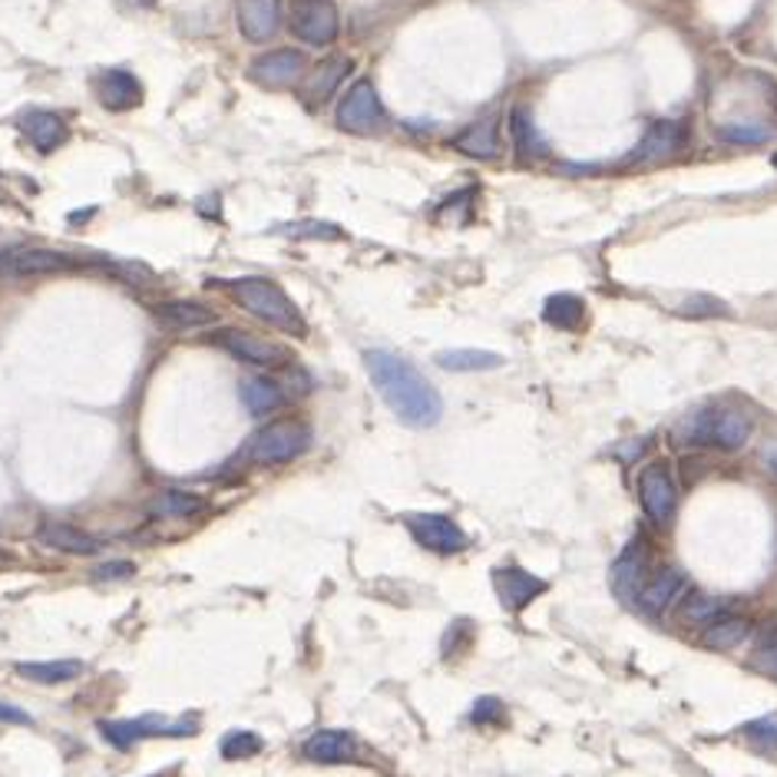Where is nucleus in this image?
I'll return each instance as SVG.
<instances>
[{
  "label": "nucleus",
  "mask_w": 777,
  "mask_h": 777,
  "mask_svg": "<svg viewBox=\"0 0 777 777\" xmlns=\"http://www.w3.org/2000/svg\"><path fill=\"white\" fill-rule=\"evenodd\" d=\"M364 368L371 384L378 387V394L384 397V404L410 427H433L443 414L440 394L433 391V384L401 355L391 351H364Z\"/></svg>",
  "instance_id": "1"
},
{
  "label": "nucleus",
  "mask_w": 777,
  "mask_h": 777,
  "mask_svg": "<svg viewBox=\"0 0 777 777\" xmlns=\"http://www.w3.org/2000/svg\"><path fill=\"white\" fill-rule=\"evenodd\" d=\"M226 291L232 295V301L239 308H246L259 321L272 324L275 331H282V335L304 338V318H301L298 304L288 298V291H282V285L268 282V278H236V282H226Z\"/></svg>",
  "instance_id": "2"
},
{
  "label": "nucleus",
  "mask_w": 777,
  "mask_h": 777,
  "mask_svg": "<svg viewBox=\"0 0 777 777\" xmlns=\"http://www.w3.org/2000/svg\"><path fill=\"white\" fill-rule=\"evenodd\" d=\"M679 433L695 447L741 451L751 437V417L731 404H705L689 420H682Z\"/></svg>",
  "instance_id": "3"
},
{
  "label": "nucleus",
  "mask_w": 777,
  "mask_h": 777,
  "mask_svg": "<svg viewBox=\"0 0 777 777\" xmlns=\"http://www.w3.org/2000/svg\"><path fill=\"white\" fill-rule=\"evenodd\" d=\"M311 447V427L304 420L285 417L275 423H265L249 443H246V457L259 467H278L288 464L295 457H301Z\"/></svg>",
  "instance_id": "4"
},
{
  "label": "nucleus",
  "mask_w": 777,
  "mask_h": 777,
  "mask_svg": "<svg viewBox=\"0 0 777 777\" xmlns=\"http://www.w3.org/2000/svg\"><path fill=\"white\" fill-rule=\"evenodd\" d=\"M638 500L645 516L655 526H669L676 519L679 510V487L672 480V467L665 461H652L645 464V470L638 474Z\"/></svg>",
  "instance_id": "5"
},
{
  "label": "nucleus",
  "mask_w": 777,
  "mask_h": 777,
  "mask_svg": "<svg viewBox=\"0 0 777 777\" xmlns=\"http://www.w3.org/2000/svg\"><path fill=\"white\" fill-rule=\"evenodd\" d=\"M335 123L345 133H358V136H374L384 130V106H381V96L371 80H358L345 93V99L338 103Z\"/></svg>",
  "instance_id": "6"
},
{
  "label": "nucleus",
  "mask_w": 777,
  "mask_h": 777,
  "mask_svg": "<svg viewBox=\"0 0 777 777\" xmlns=\"http://www.w3.org/2000/svg\"><path fill=\"white\" fill-rule=\"evenodd\" d=\"M404 526L423 549L437 552V557H457L461 549H467V533L443 513H407Z\"/></svg>",
  "instance_id": "7"
},
{
  "label": "nucleus",
  "mask_w": 777,
  "mask_h": 777,
  "mask_svg": "<svg viewBox=\"0 0 777 777\" xmlns=\"http://www.w3.org/2000/svg\"><path fill=\"white\" fill-rule=\"evenodd\" d=\"M291 31L298 40L311 47H324L338 37V8L331 4V0H295Z\"/></svg>",
  "instance_id": "8"
},
{
  "label": "nucleus",
  "mask_w": 777,
  "mask_h": 777,
  "mask_svg": "<svg viewBox=\"0 0 777 777\" xmlns=\"http://www.w3.org/2000/svg\"><path fill=\"white\" fill-rule=\"evenodd\" d=\"M212 342L218 348H226L232 358H239L246 364H255V368H278V364L288 361L282 345H272L259 335H249V331H242V327H222V331H215Z\"/></svg>",
  "instance_id": "9"
},
{
  "label": "nucleus",
  "mask_w": 777,
  "mask_h": 777,
  "mask_svg": "<svg viewBox=\"0 0 777 777\" xmlns=\"http://www.w3.org/2000/svg\"><path fill=\"white\" fill-rule=\"evenodd\" d=\"M99 731L106 734L109 744L130 748V744H136V741H143V738H153V734H186V731H192V725H179V728H176V725H169L166 715L150 712V715L130 718V721H103Z\"/></svg>",
  "instance_id": "10"
},
{
  "label": "nucleus",
  "mask_w": 777,
  "mask_h": 777,
  "mask_svg": "<svg viewBox=\"0 0 777 777\" xmlns=\"http://www.w3.org/2000/svg\"><path fill=\"white\" fill-rule=\"evenodd\" d=\"M70 268V255L57 252V249H11L0 252V275H47V272H60Z\"/></svg>",
  "instance_id": "11"
},
{
  "label": "nucleus",
  "mask_w": 777,
  "mask_h": 777,
  "mask_svg": "<svg viewBox=\"0 0 777 777\" xmlns=\"http://www.w3.org/2000/svg\"><path fill=\"white\" fill-rule=\"evenodd\" d=\"M682 593H685V576L672 566H661L655 576L645 579V586L638 593V612L661 615L665 609H672L679 602Z\"/></svg>",
  "instance_id": "12"
},
{
  "label": "nucleus",
  "mask_w": 777,
  "mask_h": 777,
  "mask_svg": "<svg viewBox=\"0 0 777 777\" xmlns=\"http://www.w3.org/2000/svg\"><path fill=\"white\" fill-rule=\"evenodd\" d=\"M493 589H497L500 602H503L510 612H523L539 593H546V583L536 579L533 573L519 570V566H506V570H497V573H493Z\"/></svg>",
  "instance_id": "13"
},
{
  "label": "nucleus",
  "mask_w": 777,
  "mask_h": 777,
  "mask_svg": "<svg viewBox=\"0 0 777 777\" xmlns=\"http://www.w3.org/2000/svg\"><path fill=\"white\" fill-rule=\"evenodd\" d=\"M351 73V60H345V57H338V60H321L304 80H301V89H298V96L311 106V109H318V106H324L331 96H335V89L342 86V80Z\"/></svg>",
  "instance_id": "14"
},
{
  "label": "nucleus",
  "mask_w": 777,
  "mask_h": 777,
  "mask_svg": "<svg viewBox=\"0 0 777 777\" xmlns=\"http://www.w3.org/2000/svg\"><path fill=\"white\" fill-rule=\"evenodd\" d=\"M645 586V552L638 542L625 546V552L612 566V593L622 599L629 609H638V593Z\"/></svg>",
  "instance_id": "15"
},
{
  "label": "nucleus",
  "mask_w": 777,
  "mask_h": 777,
  "mask_svg": "<svg viewBox=\"0 0 777 777\" xmlns=\"http://www.w3.org/2000/svg\"><path fill=\"white\" fill-rule=\"evenodd\" d=\"M239 27L252 44L272 40L282 27V0H239Z\"/></svg>",
  "instance_id": "16"
},
{
  "label": "nucleus",
  "mask_w": 777,
  "mask_h": 777,
  "mask_svg": "<svg viewBox=\"0 0 777 777\" xmlns=\"http://www.w3.org/2000/svg\"><path fill=\"white\" fill-rule=\"evenodd\" d=\"M685 143V127L676 120H658L648 127V133L642 136V143L635 146L632 159L635 163H661V159H672Z\"/></svg>",
  "instance_id": "17"
},
{
  "label": "nucleus",
  "mask_w": 777,
  "mask_h": 777,
  "mask_svg": "<svg viewBox=\"0 0 777 777\" xmlns=\"http://www.w3.org/2000/svg\"><path fill=\"white\" fill-rule=\"evenodd\" d=\"M301 67H304V53L285 47V50H272V53H262L252 67H249V76L262 86H291L298 76H301Z\"/></svg>",
  "instance_id": "18"
},
{
  "label": "nucleus",
  "mask_w": 777,
  "mask_h": 777,
  "mask_svg": "<svg viewBox=\"0 0 777 777\" xmlns=\"http://www.w3.org/2000/svg\"><path fill=\"white\" fill-rule=\"evenodd\" d=\"M96 99L113 113H127L143 103V83L127 70H109L96 80Z\"/></svg>",
  "instance_id": "19"
},
{
  "label": "nucleus",
  "mask_w": 777,
  "mask_h": 777,
  "mask_svg": "<svg viewBox=\"0 0 777 777\" xmlns=\"http://www.w3.org/2000/svg\"><path fill=\"white\" fill-rule=\"evenodd\" d=\"M301 754L314 764H348L355 761L358 754V741L355 734L348 731H335V728H327V731H314L304 744H301Z\"/></svg>",
  "instance_id": "20"
},
{
  "label": "nucleus",
  "mask_w": 777,
  "mask_h": 777,
  "mask_svg": "<svg viewBox=\"0 0 777 777\" xmlns=\"http://www.w3.org/2000/svg\"><path fill=\"white\" fill-rule=\"evenodd\" d=\"M40 542L57 552H67V557H96L103 549V542L96 536H89L86 529H80L73 523H44Z\"/></svg>",
  "instance_id": "21"
},
{
  "label": "nucleus",
  "mask_w": 777,
  "mask_h": 777,
  "mask_svg": "<svg viewBox=\"0 0 777 777\" xmlns=\"http://www.w3.org/2000/svg\"><path fill=\"white\" fill-rule=\"evenodd\" d=\"M21 133L34 143L37 153H53L67 140V123L47 109H27L21 117Z\"/></svg>",
  "instance_id": "22"
},
{
  "label": "nucleus",
  "mask_w": 777,
  "mask_h": 777,
  "mask_svg": "<svg viewBox=\"0 0 777 777\" xmlns=\"http://www.w3.org/2000/svg\"><path fill=\"white\" fill-rule=\"evenodd\" d=\"M510 136H513V150H516V159L519 163H536L549 153L542 133L536 130L533 123V113L526 106H513L510 109Z\"/></svg>",
  "instance_id": "23"
},
{
  "label": "nucleus",
  "mask_w": 777,
  "mask_h": 777,
  "mask_svg": "<svg viewBox=\"0 0 777 777\" xmlns=\"http://www.w3.org/2000/svg\"><path fill=\"white\" fill-rule=\"evenodd\" d=\"M748 635H751V619L725 612V615H718L715 622H708L702 629V645L715 648V652H731L741 642H748Z\"/></svg>",
  "instance_id": "24"
},
{
  "label": "nucleus",
  "mask_w": 777,
  "mask_h": 777,
  "mask_svg": "<svg viewBox=\"0 0 777 777\" xmlns=\"http://www.w3.org/2000/svg\"><path fill=\"white\" fill-rule=\"evenodd\" d=\"M239 394H242V404L249 414L255 417H268L272 410H278L288 397H285V387L275 384L272 378H246L239 384Z\"/></svg>",
  "instance_id": "25"
},
{
  "label": "nucleus",
  "mask_w": 777,
  "mask_h": 777,
  "mask_svg": "<svg viewBox=\"0 0 777 777\" xmlns=\"http://www.w3.org/2000/svg\"><path fill=\"white\" fill-rule=\"evenodd\" d=\"M153 314H156L166 327H179V331H186V327H205V324L215 321V311H212L208 304H202V301H189V298L156 304Z\"/></svg>",
  "instance_id": "26"
},
{
  "label": "nucleus",
  "mask_w": 777,
  "mask_h": 777,
  "mask_svg": "<svg viewBox=\"0 0 777 777\" xmlns=\"http://www.w3.org/2000/svg\"><path fill=\"white\" fill-rule=\"evenodd\" d=\"M17 676L40 682V685H60L76 676H83V661L76 658H50V661H17Z\"/></svg>",
  "instance_id": "27"
},
{
  "label": "nucleus",
  "mask_w": 777,
  "mask_h": 777,
  "mask_svg": "<svg viewBox=\"0 0 777 777\" xmlns=\"http://www.w3.org/2000/svg\"><path fill=\"white\" fill-rule=\"evenodd\" d=\"M454 146L464 153V156H474V159H497L500 156V133H497V123L493 120H480L474 127H467Z\"/></svg>",
  "instance_id": "28"
},
{
  "label": "nucleus",
  "mask_w": 777,
  "mask_h": 777,
  "mask_svg": "<svg viewBox=\"0 0 777 777\" xmlns=\"http://www.w3.org/2000/svg\"><path fill=\"white\" fill-rule=\"evenodd\" d=\"M542 321L552 324V327H566V331H576L583 321H586V304L579 295L573 291H560V295H549L546 304H542Z\"/></svg>",
  "instance_id": "29"
},
{
  "label": "nucleus",
  "mask_w": 777,
  "mask_h": 777,
  "mask_svg": "<svg viewBox=\"0 0 777 777\" xmlns=\"http://www.w3.org/2000/svg\"><path fill=\"white\" fill-rule=\"evenodd\" d=\"M437 364L443 371H454V374H474V371H487V368H500L503 358L483 348H454V351H440Z\"/></svg>",
  "instance_id": "30"
},
{
  "label": "nucleus",
  "mask_w": 777,
  "mask_h": 777,
  "mask_svg": "<svg viewBox=\"0 0 777 777\" xmlns=\"http://www.w3.org/2000/svg\"><path fill=\"white\" fill-rule=\"evenodd\" d=\"M199 510H202V500L192 493H182V490H166V493L153 497V503H150V513L159 519H182Z\"/></svg>",
  "instance_id": "31"
},
{
  "label": "nucleus",
  "mask_w": 777,
  "mask_h": 777,
  "mask_svg": "<svg viewBox=\"0 0 777 777\" xmlns=\"http://www.w3.org/2000/svg\"><path fill=\"white\" fill-rule=\"evenodd\" d=\"M718 615H725V606H721V599H715V596L695 593L689 602H682V622H685V625H708V622H715Z\"/></svg>",
  "instance_id": "32"
},
{
  "label": "nucleus",
  "mask_w": 777,
  "mask_h": 777,
  "mask_svg": "<svg viewBox=\"0 0 777 777\" xmlns=\"http://www.w3.org/2000/svg\"><path fill=\"white\" fill-rule=\"evenodd\" d=\"M774 133H770V127H764V123H728V127H721V140H728V143H738V146H761V143H767Z\"/></svg>",
  "instance_id": "33"
},
{
  "label": "nucleus",
  "mask_w": 777,
  "mask_h": 777,
  "mask_svg": "<svg viewBox=\"0 0 777 777\" xmlns=\"http://www.w3.org/2000/svg\"><path fill=\"white\" fill-rule=\"evenodd\" d=\"M222 757H229V761H242V757H252L262 751V738L255 731H232L226 741H222Z\"/></svg>",
  "instance_id": "34"
},
{
  "label": "nucleus",
  "mask_w": 777,
  "mask_h": 777,
  "mask_svg": "<svg viewBox=\"0 0 777 777\" xmlns=\"http://www.w3.org/2000/svg\"><path fill=\"white\" fill-rule=\"evenodd\" d=\"M682 314H689V318H721V314H728V304L725 301H718L715 295H692V298H685L682 301Z\"/></svg>",
  "instance_id": "35"
},
{
  "label": "nucleus",
  "mask_w": 777,
  "mask_h": 777,
  "mask_svg": "<svg viewBox=\"0 0 777 777\" xmlns=\"http://www.w3.org/2000/svg\"><path fill=\"white\" fill-rule=\"evenodd\" d=\"M744 734L761 744V748H777V712L774 715H764L751 725H744Z\"/></svg>",
  "instance_id": "36"
},
{
  "label": "nucleus",
  "mask_w": 777,
  "mask_h": 777,
  "mask_svg": "<svg viewBox=\"0 0 777 777\" xmlns=\"http://www.w3.org/2000/svg\"><path fill=\"white\" fill-rule=\"evenodd\" d=\"M751 665H754L757 672H764L767 679H777V642L761 645V648L751 655Z\"/></svg>",
  "instance_id": "37"
},
{
  "label": "nucleus",
  "mask_w": 777,
  "mask_h": 777,
  "mask_svg": "<svg viewBox=\"0 0 777 777\" xmlns=\"http://www.w3.org/2000/svg\"><path fill=\"white\" fill-rule=\"evenodd\" d=\"M127 576H133L130 563H106L93 570V579H127Z\"/></svg>",
  "instance_id": "38"
},
{
  "label": "nucleus",
  "mask_w": 777,
  "mask_h": 777,
  "mask_svg": "<svg viewBox=\"0 0 777 777\" xmlns=\"http://www.w3.org/2000/svg\"><path fill=\"white\" fill-rule=\"evenodd\" d=\"M0 721H11V725H31V715L17 705L0 702Z\"/></svg>",
  "instance_id": "39"
},
{
  "label": "nucleus",
  "mask_w": 777,
  "mask_h": 777,
  "mask_svg": "<svg viewBox=\"0 0 777 777\" xmlns=\"http://www.w3.org/2000/svg\"><path fill=\"white\" fill-rule=\"evenodd\" d=\"M757 457H761V464L777 477V440H764L761 451H757Z\"/></svg>",
  "instance_id": "40"
},
{
  "label": "nucleus",
  "mask_w": 777,
  "mask_h": 777,
  "mask_svg": "<svg viewBox=\"0 0 777 777\" xmlns=\"http://www.w3.org/2000/svg\"><path fill=\"white\" fill-rule=\"evenodd\" d=\"M638 447H645V440H629V443H622V461H632V457L638 454Z\"/></svg>",
  "instance_id": "41"
},
{
  "label": "nucleus",
  "mask_w": 777,
  "mask_h": 777,
  "mask_svg": "<svg viewBox=\"0 0 777 777\" xmlns=\"http://www.w3.org/2000/svg\"><path fill=\"white\" fill-rule=\"evenodd\" d=\"M0 563H4V549H0Z\"/></svg>",
  "instance_id": "42"
},
{
  "label": "nucleus",
  "mask_w": 777,
  "mask_h": 777,
  "mask_svg": "<svg viewBox=\"0 0 777 777\" xmlns=\"http://www.w3.org/2000/svg\"><path fill=\"white\" fill-rule=\"evenodd\" d=\"M153 777H169V774H153Z\"/></svg>",
  "instance_id": "43"
},
{
  "label": "nucleus",
  "mask_w": 777,
  "mask_h": 777,
  "mask_svg": "<svg viewBox=\"0 0 777 777\" xmlns=\"http://www.w3.org/2000/svg\"><path fill=\"white\" fill-rule=\"evenodd\" d=\"M774 169H777V156H774Z\"/></svg>",
  "instance_id": "44"
}]
</instances>
